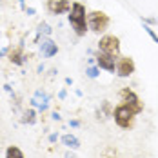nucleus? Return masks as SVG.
<instances>
[{"label":"nucleus","instance_id":"3","mask_svg":"<svg viewBox=\"0 0 158 158\" xmlns=\"http://www.w3.org/2000/svg\"><path fill=\"white\" fill-rule=\"evenodd\" d=\"M87 26H89V31L96 33V35H104L111 26V16L100 9L89 11L87 13Z\"/></svg>","mask_w":158,"mask_h":158},{"label":"nucleus","instance_id":"31","mask_svg":"<svg viewBox=\"0 0 158 158\" xmlns=\"http://www.w3.org/2000/svg\"><path fill=\"white\" fill-rule=\"evenodd\" d=\"M0 2H2V0H0Z\"/></svg>","mask_w":158,"mask_h":158},{"label":"nucleus","instance_id":"9","mask_svg":"<svg viewBox=\"0 0 158 158\" xmlns=\"http://www.w3.org/2000/svg\"><path fill=\"white\" fill-rule=\"evenodd\" d=\"M38 48H40V56L42 58H51L58 53V44L55 40H51L49 36H42V40L38 42Z\"/></svg>","mask_w":158,"mask_h":158},{"label":"nucleus","instance_id":"19","mask_svg":"<svg viewBox=\"0 0 158 158\" xmlns=\"http://www.w3.org/2000/svg\"><path fill=\"white\" fill-rule=\"evenodd\" d=\"M140 20H142V24H147V26H151V27H155L158 24V20L155 18V16H140Z\"/></svg>","mask_w":158,"mask_h":158},{"label":"nucleus","instance_id":"4","mask_svg":"<svg viewBox=\"0 0 158 158\" xmlns=\"http://www.w3.org/2000/svg\"><path fill=\"white\" fill-rule=\"evenodd\" d=\"M118 98H120L122 104L129 106L136 114H140V113L143 111V102L140 100V96L136 95L131 87H122V89L118 91Z\"/></svg>","mask_w":158,"mask_h":158},{"label":"nucleus","instance_id":"30","mask_svg":"<svg viewBox=\"0 0 158 158\" xmlns=\"http://www.w3.org/2000/svg\"><path fill=\"white\" fill-rule=\"evenodd\" d=\"M16 2L20 4V7H22V9H26V0H16Z\"/></svg>","mask_w":158,"mask_h":158},{"label":"nucleus","instance_id":"14","mask_svg":"<svg viewBox=\"0 0 158 158\" xmlns=\"http://www.w3.org/2000/svg\"><path fill=\"white\" fill-rule=\"evenodd\" d=\"M109 116H113V106H111L107 100H104V102H102V107L96 109V118H98V120H106V118H109Z\"/></svg>","mask_w":158,"mask_h":158},{"label":"nucleus","instance_id":"28","mask_svg":"<svg viewBox=\"0 0 158 158\" xmlns=\"http://www.w3.org/2000/svg\"><path fill=\"white\" fill-rule=\"evenodd\" d=\"M36 71H38V73H44V71H46V65H44V64H40V65H38V69H36Z\"/></svg>","mask_w":158,"mask_h":158},{"label":"nucleus","instance_id":"13","mask_svg":"<svg viewBox=\"0 0 158 158\" xmlns=\"http://www.w3.org/2000/svg\"><path fill=\"white\" fill-rule=\"evenodd\" d=\"M36 111L35 107H27V109L22 111V118H20V122L22 124H26V126H35L36 124Z\"/></svg>","mask_w":158,"mask_h":158},{"label":"nucleus","instance_id":"21","mask_svg":"<svg viewBox=\"0 0 158 158\" xmlns=\"http://www.w3.org/2000/svg\"><path fill=\"white\" fill-rule=\"evenodd\" d=\"M56 140H58V133H51V135H49V142L55 143Z\"/></svg>","mask_w":158,"mask_h":158},{"label":"nucleus","instance_id":"8","mask_svg":"<svg viewBox=\"0 0 158 158\" xmlns=\"http://www.w3.org/2000/svg\"><path fill=\"white\" fill-rule=\"evenodd\" d=\"M95 64L100 67V69H104V71H107V73H113V75H114V69H116V56L98 51V53L95 55Z\"/></svg>","mask_w":158,"mask_h":158},{"label":"nucleus","instance_id":"23","mask_svg":"<svg viewBox=\"0 0 158 158\" xmlns=\"http://www.w3.org/2000/svg\"><path fill=\"white\" fill-rule=\"evenodd\" d=\"M69 126L77 129V127H80V126H82V122H80V120H69Z\"/></svg>","mask_w":158,"mask_h":158},{"label":"nucleus","instance_id":"12","mask_svg":"<svg viewBox=\"0 0 158 158\" xmlns=\"http://www.w3.org/2000/svg\"><path fill=\"white\" fill-rule=\"evenodd\" d=\"M60 142H62V145H65V147L71 149V151H78L80 145H82L80 138L75 136L73 133H65V135H62V136H60Z\"/></svg>","mask_w":158,"mask_h":158},{"label":"nucleus","instance_id":"16","mask_svg":"<svg viewBox=\"0 0 158 158\" xmlns=\"http://www.w3.org/2000/svg\"><path fill=\"white\" fill-rule=\"evenodd\" d=\"M6 158H26L24 151L18 145H7L6 149Z\"/></svg>","mask_w":158,"mask_h":158},{"label":"nucleus","instance_id":"20","mask_svg":"<svg viewBox=\"0 0 158 158\" xmlns=\"http://www.w3.org/2000/svg\"><path fill=\"white\" fill-rule=\"evenodd\" d=\"M24 11H26V15H27V16H33L35 13H36V9H35V7H26Z\"/></svg>","mask_w":158,"mask_h":158},{"label":"nucleus","instance_id":"26","mask_svg":"<svg viewBox=\"0 0 158 158\" xmlns=\"http://www.w3.org/2000/svg\"><path fill=\"white\" fill-rule=\"evenodd\" d=\"M4 91H7L9 95H13V87H11L9 84H4Z\"/></svg>","mask_w":158,"mask_h":158},{"label":"nucleus","instance_id":"25","mask_svg":"<svg viewBox=\"0 0 158 158\" xmlns=\"http://www.w3.org/2000/svg\"><path fill=\"white\" fill-rule=\"evenodd\" d=\"M51 118H53V120H55V122H60V120H62V116H60V114H58V113H56V111H55V113H53V114H51Z\"/></svg>","mask_w":158,"mask_h":158},{"label":"nucleus","instance_id":"22","mask_svg":"<svg viewBox=\"0 0 158 158\" xmlns=\"http://www.w3.org/2000/svg\"><path fill=\"white\" fill-rule=\"evenodd\" d=\"M64 158H78V156H77L71 149H67V151H65V155H64Z\"/></svg>","mask_w":158,"mask_h":158},{"label":"nucleus","instance_id":"29","mask_svg":"<svg viewBox=\"0 0 158 158\" xmlns=\"http://www.w3.org/2000/svg\"><path fill=\"white\" fill-rule=\"evenodd\" d=\"M65 85H73V78H71V77L65 78Z\"/></svg>","mask_w":158,"mask_h":158},{"label":"nucleus","instance_id":"17","mask_svg":"<svg viewBox=\"0 0 158 158\" xmlns=\"http://www.w3.org/2000/svg\"><path fill=\"white\" fill-rule=\"evenodd\" d=\"M85 77H87V78H98V77H100V67H98V65H89V67H85Z\"/></svg>","mask_w":158,"mask_h":158},{"label":"nucleus","instance_id":"2","mask_svg":"<svg viewBox=\"0 0 158 158\" xmlns=\"http://www.w3.org/2000/svg\"><path fill=\"white\" fill-rule=\"evenodd\" d=\"M136 116L138 114L131 109L129 106L122 104V102L113 107V120H114V124L120 129H133L135 124H136Z\"/></svg>","mask_w":158,"mask_h":158},{"label":"nucleus","instance_id":"15","mask_svg":"<svg viewBox=\"0 0 158 158\" xmlns=\"http://www.w3.org/2000/svg\"><path fill=\"white\" fill-rule=\"evenodd\" d=\"M51 33H53V27L48 22H40L36 26V42H40V36H51Z\"/></svg>","mask_w":158,"mask_h":158},{"label":"nucleus","instance_id":"27","mask_svg":"<svg viewBox=\"0 0 158 158\" xmlns=\"http://www.w3.org/2000/svg\"><path fill=\"white\" fill-rule=\"evenodd\" d=\"M65 96H67V91H65V89H62V91L58 93V98H60V100H65Z\"/></svg>","mask_w":158,"mask_h":158},{"label":"nucleus","instance_id":"18","mask_svg":"<svg viewBox=\"0 0 158 158\" xmlns=\"http://www.w3.org/2000/svg\"><path fill=\"white\" fill-rule=\"evenodd\" d=\"M143 31H145L147 35H149V38H151V40H153L155 44H158V35L155 33V29H153L151 26H147V24H143Z\"/></svg>","mask_w":158,"mask_h":158},{"label":"nucleus","instance_id":"10","mask_svg":"<svg viewBox=\"0 0 158 158\" xmlns=\"http://www.w3.org/2000/svg\"><path fill=\"white\" fill-rule=\"evenodd\" d=\"M49 100H51V96H49L46 91L38 89V91L33 95V98H31V106L33 107H36L40 113H44V111H48V107H49Z\"/></svg>","mask_w":158,"mask_h":158},{"label":"nucleus","instance_id":"11","mask_svg":"<svg viewBox=\"0 0 158 158\" xmlns=\"http://www.w3.org/2000/svg\"><path fill=\"white\" fill-rule=\"evenodd\" d=\"M7 60L13 64V65H22L26 62V55H24V42H20L18 46H11L9 53H7Z\"/></svg>","mask_w":158,"mask_h":158},{"label":"nucleus","instance_id":"6","mask_svg":"<svg viewBox=\"0 0 158 158\" xmlns=\"http://www.w3.org/2000/svg\"><path fill=\"white\" fill-rule=\"evenodd\" d=\"M120 49H122V44H120V38L116 35H102L100 36V40H98V51L113 55V56H118Z\"/></svg>","mask_w":158,"mask_h":158},{"label":"nucleus","instance_id":"5","mask_svg":"<svg viewBox=\"0 0 158 158\" xmlns=\"http://www.w3.org/2000/svg\"><path fill=\"white\" fill-rule=\"evenodd\" d=\"M135 71H136V64L133 60V56H129V55H118V56H116V69H114V75H116L118 78H129Z\"/></svg>","mask_w":158,"mask_h":158},{"label":"nucleus","instance_id":"1","mask_svg":"<svg viewBox=\"0 0 158 158\" xmlns=\"http://www.w3.org/2000/svg\"><path fill=\"white\" fill-rule=\"evenodd\" d=\"M67 20H69L73 31H75V35L78 38L85 36V33L89 31V26H87V11H85V6L82 2H73L71 11L67 13Z\"/></svg>","mask_w":158,"mask_h":158},{"label":"nucleus","instance_id":"7","mask_svg":"<svg viewBox=\"0 0 158 158\" xmlns=\"http://www.w3.org/2000/svg\"><path fill=\"white\" fill-rule=\"evenodd\" d=\"M71 6H73L71 0H46V9L53 16L67 15L71 11Z\"/></svg>","mask_w":158,"mask_h":158},{"label":"nucleus","instance_id":"24","mask_svg":"<svg viewBox=\"0 0 158 158\" xmlns=\"http://www.w3.org/2000/svg\"><path fill=\"white\" fill-rule=\"evenodd\" d=\"M9 48H11V46H7V48L0 49V58H2V56H7V53H9Z\"/></svg>","mask_w":158,"mask_h":158}]
</instances>
